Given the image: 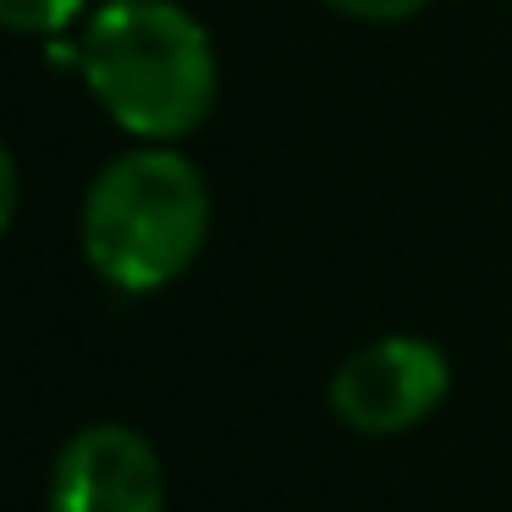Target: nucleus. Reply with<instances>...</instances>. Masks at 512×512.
<instances>
[{"instance_id": "nucleus-3", "label": "nucleus", "mask_w": 512, "mask_h": 512, "mask_svg": "<svg viewBox=\"0 0 512 512\" xmlns=\"http://www.w3.org/2000/svg\"><path fill=\"white\" fill-rule=\"evenodd\" d=\"M452 391V358L424 336H380L331 375V413L358 435H402Z\"/></svg>"}, {"instance_id": "nucleus-6", "label": "nucleus", "mask_w": 512, "mask_h": 512, "mask_svg": "<svg viewBox=\"0 0 512 512\" xmlns=\"http://www.w3.org/2000/svg\"><path fill=\"white\" fill-rule=\"evenodd\" d=\"M325 6L353 17V23H408V17H419L430 0H325Z\"/></svg>"}, {"instance_id": "nucleus-4", "label": "nucleus", "mask_w": 512, "mask_h": 512, "mask_svg": "<svg viewBox=\"0 0 512 512\" xmlns=\"http://www.w3.org/2000/svg\"><path fill=\"white\" fill-rule=\"evenodd\" d=\"M45 512H166V474L133 424H83L50 463Z\"/></svg>"}, {"instance_id": "nucleus-1", "label": "nucleus", "mask_w": 512, "mask_h": 512, "mask_svg": "<svg viewBox=\"0 0 512 512\" xmlns=\"http://www.w3.org/2000/svg\"><path fill=\"white\" fill-rule=\"evenodd\" d=\"M94 105L138 144H177L210 122L221 94L210 28L177 0H105L78 39Z\"/></svg>"}, {"instance_id": "nucleus-2", "label": "nucleus", "mask_w": 512, "mask_h": 512, "mask_svg": "<svg viewBox=\"0 0 512 512\" xmlns=\"http://www.w3.org/2000/svg\"><path fill=\"white\" fill-rule=\"evenodd\" d=\"M83 259L127 298L166 292L193 270L210 237L204 171L171 144H133L94 171L78 215Z\"/></svg>"}, {"instance_id": "nucleus-7", "label": "nucleus", "mask_w": 512, "mask_h": 512, "mask_svg": "<svg viewBox=\"0 0 512 512\" xmlns=\"http://www.w3.org/2000/svg\"><path fill=\"white\" fill-rule=\"evenodd\" d=\"M12 215H17V160H12V149L0 144V237H6Z\"/></svg>"}, {"instance_id": "nucleus-5", "label": "nucleus", "mask_w": 512, "mask_h": 512, "mask_svg": "<svg viewBox=\"0 0 512 512\" xmlns=\"http://www.w3.org/2000/svg\"><path fill=\"white\" fill-rule=\"evenodd\" d=\"M89 23V0H0V28L28 39H56Z\"/></svg>"}]
</instances>
